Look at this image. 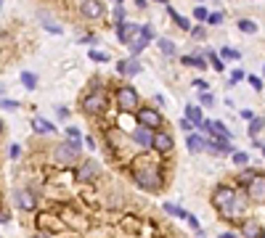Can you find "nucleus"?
Segmentation results:
<instances>
[{
	"label": "nucleus",
	"instance_id": "15",
	"mask_svg": "<svg viewBox=\"0 0 265 238\" xmlns=\"http://www.w3.org/2000/svg\"><path fill=\"white\" fill-rule=\"evenodd\" d=\"M244 209H247L244 198H241V196H236V201H233V204L228 206V209L223 212V217H225V220H239L241 214H244Z\"/></svg>",
	"mask_w": 265,
	"mask_h": 238
},
{
	"label": "nucleus",
	"instance_id": "41",
	"mask_svg": "<svg viewBox=\"0 0 265 238\" xmlns=\"http://www.w3.org/2000/svg\"><path fill=\"white\" fill-rule=\"evenodd\" d=\"M220 21H223V13H209L207 24H220Z\"/></svg>",
	"mask_w": 265,
	"mask_h": 238
},
{
	"label": "nucleus",
	"instance_id": "8",
	"mask_svg": "<svg viewBox=\"0 0 265 238\" xmlns=\"http://www.w3.org/2000/svg\"><path fill=\"white\" fill-rule=\"evenodd\" d=\"M106 109V98H104V93H90V95H85V101H82V111L85 114H101Z\"/></svg>",
	"mask_w": 265,
	"mask_h": 238
},
{
	"label": "nucleus",
	"instance_id": "44",
	"mask_svg": "<svg viewBox=\"0 0 265 238\" xmlns=\"http://www.w3.org/2000/svg\"><path fill=\"white\" fill-rule=\"evenodd\" d=\"M80 43H85V45H96V43H98V37L88 35V37H85V40H80Z\"/></svg>",
	"mask_w": 265,
	"mask_h": 238
},
{
	"label": "nucleus",
	"instance_id": "34",
	"mask_svg": "<svg viewBox=\"0 0 265 238\" xmlns=\"http://www.w3.org/2000/svg\"><path fill=\"white\" fill-rule=\"evenodd\" d=\"M194 88L201 90V93H207V90H209V82H204V80L199 77V80H194Z\"/></svg>",
	"mask_w": 265,
	"mask_h": 238
},
{
	"label": "nucleus",
	"instance_id": "13",
	"mask_svg": "<svg viewBox=\"0 0 265 238\" xmlns=\"http://www.w3.org/2000/svg\"><path fill=\"white\" fill-rule=\"evenodd\" d=\"M93 178H98V164L93 162V159H88V162L80 164V170H77V180L80 183H88Z\"/></svg>",
	"mask_w": 265,
	"mask_h": 238
},
{
	"label": "nucleus",
	"instance_id": "31",
	"mask_svg": "<svg viewBox=\"0 0 265 238\" xmlns=\"http://www.w3.org/2000/svg\"><path fill=\"white\" fill-rule=\"evenodd\" d=\"M0 109H5V111H16V109H19V103H16V101H8V98H3V101H0Z\"/></svg>",
	"mask_w": 265,
	"mask_h": 238
},
{
	"label": "nucleus",
	"instance_id": "1",
	"mask_svg": "<svg viewBox=\"0 0 265 238\" xmlns=\"http://www.w3.org/2000/svg\"><path fill=\"white\" fill-rule=\"evenodd\" d=\"M132 178H135V183L141 186L143 190H159L162 186V175L154 164H135V172H132Z\"/></svg>",
	"mask_w": 265,
	"mask_h": 238
},
{
	"label": "nucleus",
	"instance_id": "24",
	"mask_svg": "<svg viewBox=\"0 0 265 238\" xmlns=\"http://www.w3.org/2000/svg\"><path fill=\"white\" fill-rule=\"evenodd\" d=\"M204 58H209V61H212V69H215V72H225V64L220 61V56H217V53H212V50H209Z\"/></svg>",
	"mask_w": 265,
	"mask_h": 238
},
{
	"label": "nucleus",
	"instance_id": "21",
	"mask_svg": "<svg viewBox=\"0 0 265 238\" xmlns=\"http://www.w3.org/2000/svg\"><path fill=\"white\" fill-rule=\"evenodd\" d=\"M167 13H170V16H173V19H175V24H178V27H181V29H186V32H191V24H189V19H183V16H181V13H178L175 8H170V5H167Z\"/></svg>",
	"mask_w": 265,
	"mask_h": 238
},
{
	"label": "nucleus",
	"instance_id": "32",
	"mask_svg": "<svg viewBox=\"0 0 265 238\" xmlns=\"http://www.w3.org/2000/svg\"><path fill=\"white\" fill-rule=\"evenodd\" d=\"M66 135H69V141H74V143H80V138H82V133L77 127H66Z\"/></svg>",
	"mask_w": 265,
	"mask_h": 238
},
{
	"label": "nucleus",
	"instance_id": "48",
	"mask_svg": "<svg viewBox=\"0 0 265 238\" xmlns=\"http://www.w3.org/2000/svg\"><path fill=\"white\" fill-rule=\"evenodd\" d=\"M35 238H48V236H45V233H40V236H35Z\"/></svg>",
	"mask_w": 265,
	"mask_h": 238
},
{
	"label": "nucleus",
	"instance_id": "7",
	"mask_svg": "<svg viewBox=\"0 0 265 238\" xmlns=\"http://www.w3.org/2000/svg\"><path fill=\"white\" fill-rule=\"evenodd\" d=\"M247 196L257 204H265V175H255L247 186Z\"/></svg>",
	"mask_w": 265,
	"mask_h": 238
},
{
	"label": "nucleus",
	"instance_id": "6",
	"mask_svg": "<svg viewBox=\"0 0 265 238\" xmlns=\"http://www.w3.org/2000/svg\"><path fill=\"white\" fill-rule=\"evenodd\" d=\"M138 125L149 127V130H157L162 125V114L157 109H151V106H143V109H138Z\"/></svg>",
	"mask_w": 265,
	"mask_h": 238
},
{
	"label": "nucleus",
	"instance_id": "22",
	"mask_svg": "<svg viewBox=\"0 0 265 238\" xmlns=\"http://www.w3.org/2000/svg\"><path fill=\"white\" fill-rule=\"evenodd\" d=\"M162 209H165L167 214H173V217L189 220V212H186V209H181V206H175V204H165V206H162Z\"/></svg>",
	"mask_w": 265,
	"mask_h": 238
},
{
	"label": "nucleus",
	"instance_id": "17",
	"mask_svg": "<svg viewBox=\"0 0 265 238\" xmlns=\"http://www.w3.org/2000/svg\"><path fill=\"white\" fill-rule=\"evenodd\" d=\"M186 145H189V151H191V153H197V151H201V148H207V138H201V135H197V133H191L189 138H186Z\"/></svg>",
	"mask_w": 265,
	"mask_h": 238
},
{
	"label": "nucleus",
	"instance_id": "39",
	"mask_svg": "<svg viewBox=\"0 0 265 238\" xmlns=\"http://www.w3.org/2000/svg\"><path fill=\"white\" fill-rule=\"evenodd\" d=\"M197 58H199V56H183L181 64H183V66H197Z\"/></svg>",
	"mask_w": 265,
	"mask_h": 238
},
{
	"label": "nucleus",
	"instance_id": "54",
	"mask_svg": "<svg viewBox=\"0 0 265 238\" xmlns=\"http://www.w3.org/2000/svg\"><path fill=\"white\" fill-rule=\"evenodd\" d=\"M85 3H88V0H85Z\"/></svg>",
	"mask_w": 265,
	"mask_h": 238
},
{
	"label": "nucleus",
	"instance_id": "27",
	"mask_svg": "<svg viewBox=\"0 0 265 238\" xmlns=\"http://www.w3.org/2000/svg\"><path fill=\"white\" fill-rule=\"evenodd\" d=\"M159 50L162 53H167V56H173V53H175V43H170V40H165V37H159Z\"/></svg>",
	"mask_w": 265,
	"mask_h": 238
},
{
	"label": "nucleus",
	"instance_id": "14",
	"mask_svg": "<svg viewBox=\"0 0 265 238\" xmlns=\"http://www.w3.org/2000/svg\"><path fill=\"white\" fill-rule=\"evenodd\" d=\"M154 151H159V153L173 151V135L170 133H157L154 135Z\"/></svg>",
	"mask_w": 265,
	"mask_h": 238
},
{
	"label": "nucleus",
	"instance_id": "4",
	"mask_svg": "<svg viewBox=\"0 0 265 238\" xmlns=\"http://www.w3.org/2000/svg\"><path fill=\"white\" fill-rule=\"evenodd\" d=\"M117 106H120L122 111H132L138 106V93H135V88H130V85H122V88H117Z\"/></svg>",
	"mask_w": 265,
	"mask_h": 238
},
{
	"label": "nucleus",
	"instance_id": "20",
	"mask_svg": "<svg viewBox=\"0 0 265 238\" xmlns=\"http://www.w3.org/2000/svg\"><path fill=\"white\" fill-rule=\"evenodd\" d=\"M186 119H189L191 125H197V127L204 122L201 119V109H197V106H189V109H186Z\"/></svg>",
	"mask_w": 265,
	"mask_h": 238
},
{
	"label": "nucleus",
	"instance_id": "42",
	"mask_svg": "<svg viewBox=\"0 0 265 238\" xmlns=\"http://www.w3.org/2000/svg\"><path fill=\"white\" fill-rule=\"evenodd\" d=\"M191 35L197 37V40H204V27H194V29H191Z\"/></svg>",
	"mask_w": 265,
	"mask_h": 238
},
{
	"label": "nucleus",
	"instance_id": "53",
	"mask_svg": "<svg viewBox=\"0 0 265 238\" xmlns=\"http://www.w3.org/2000/svg\"><path fill=\"white\" fill-rule=\"evenodd\" d=\"M0 5H3V0H0Z\"/></svg>",
	"mask_w": 265,
	"mask_h": 238
},
{
	"label": "nucleus",
	"instance_id": "37",
	"mask_svg": "<svg viewBox=\"0 0 265 238\" xmlns=\"http://www.w3.org/2000/svg\"><path fill=\"white\" fill-rule=\"evenodd\" d=\"M194 19H199V21H207V19H209L207 8H197V11H194Z\"/></svg>",
	"mask_w": 265,
	"mask_h": 238
},
{
	"label": "nucleus",
	"instance_id": "51",
	"mask_svg": "<svg viewBox=\"0 0 265 238\" xmlns=\"http://www.w3.org/2000/svg\"><path fill=\"white\" fill-rule=\"evenodd\" d=\"M0 135H3V122H0Z\"/></svg>",
	"mask_w": 265,
	"mask_h": 238
},
{
	"label": "nucleus",
	"instance_id": "36",
	"mask_svg": "<svg viewBox=\"0 0 265 238\" xmlns=\"http://www.w3.org/2000/svg\"><path fill=\"white\" fill-rule=\"evenodd\" d=\"M201 106H215V98H212V93H201Z\"/></svg>",
	"mask_w": 265,
	"mask_h": 238
},
{
	"label": "nucleus",
	"instance_id": "25",
	"mask_svg": "<svg viewBox=\"0 0 265 238\" xmlns=\"http://www.w3.org/2000/svg\"><path fill=\"white\" fill-rule=\"evenodd\" d=\"M233 164H236V167H247V164H249V153L233 151Z\"/></svg>",
	"mask_w": 265,
	"mask_h": 238
},
{
	"label": "nucleus",
	"instance_id": "9",
	"mask_svg": "<svg viewBox=\"0 0 265 238\" xmlns=\"http://www.w3.org/2000/svg\"><path fill=\"white\" fill-rule=\"evenodd\" d=\"M154 130H149V127H135L132 130V141L138 143V148H154Z\"/></svg>",
	"mask_w": 265,
	"mask_h": 238
},
{
	"label": "nucleus",
	"instance_id": "2",
	"mask_svg": "<svg viewBox=\"0 0 265 238\" xmlns=\"http://www.w3.org/2000/svg\"><path fill=\"white\" fill-rule=\"evenodd\" d=\"M80 156V143H74V141H66V143H61L56 151H53V159H56L59 164H74V159Z\"/></svg>",
	"mask_w": 265,
	"mask_h": 238
},
{
	"label": "nucleus",
	"instance_id": "43",
	"mask_svg": "<svg viewBox=\"0 0 265 238\" xmlns=\"http://www.w3.org/2000/svg\"><path fill=\"white\" fill-rule=\"evenodd\" d=\"M8 156H11V159H19V145H11V148H8Z\"/></svg>",
	"mask_w": 265,
	"mask_h": 238
},
{
	"label": "nucleus",
	"instance_id": "49",
	"mask_svg": "<svg viewBox=\"0 0 265 238\" xmlns=\"http://www.w3.org/2000/svg\"><path fill=\"white\" fill-rule=\"evenodd\" d=\"M260 148H263V156H265V143H263V145H260Z\"/></svg>",
	"mask_w": 265,
	"mask_h": 238
},
{
	"label": "nucleus",
	"instance_id": "29",
	"mask_svg": "<svg viewBox=\"0 0 265 238\" xmlns=\"http://www.w3.org/2000/svg\"><path fill=\"white\" fill-rule=\"evenodd\" d=\"M263 127H265V119H263V117H255L252 125H249V135H257Z\"/></svg>",
	"mask_w": 265,
	"mask_h": 238
},
{
	"label": "nucleus",
	"instance_id": "46",
	"mask_svg": "<svg viewBox=\"0 0 265 238\" xmlns=\"http://www.w3.org/2000/svg\"><path fill=\"white\" fill-rule=\"evenodd\" d=\"M241 117H244V119H255V117H252V111H249V109H241Z\"/></svg>",
	"mask_w": 265,
	"mask_h": 238
},
{
	"label": "nucleus",
	"instance_id": "12",
	"mask_svg": "<svg viewBox=\"0 0 265 238\" xmlns=\"http://www.w3.org/2000/svg\"><path fill=\"white\" fill-rule=\"evenodd\" d=\"M16 204H19V209H24V212H32L35 209V193L29 188H19L16 190Z\"/></svg>",
	"mask_w": 265,
	"mask_h": 238
},
{
	"label": "nucleus",
	"instance_id": "50",
	"mask_svg": "<svg viewBox=\"0 0 265 238\" xmlns=\"http://www.w3.org/2000/svg\"><path fill=\"white\" fill-rule=\"evenodd\" d=\"M154 3H167V0H154Z\"/></svg>",
	"mask_w": 265,
	"mask_h": 238
},
{
	"label": "nucleus",
	"instance_id": "52",
	"mask_svg": "<svg viewBox=\"0 0 265 238\" xmlns=\"http://www.w3.org/2000/svg\"><path fill=\"white\" fill-rule=\"evenodd\" d=\"M260 238H265V233H263V236H260Z\"/></svg>",
	"mask_w": 265,
	"mask_h": 238
},
{
	"label": "nucleus",
	"instance_id": "5",
	"mask_svg": "<svg viewBox=\"0 0 265 238\" xmlns=\"http://www.w3.org/2000/svg\"><path fill=\"white\" fill-rule=\"evenodd\" d=\"M151 40H154V29H151V24H143V27H141V32L132 37V43H130L132 58H135L138 53H143V50H146V45H149Z\"/></svg>",
	"mask_w": 265,
	"mask_h": 238
},
{
	"label": "nucleus",
	"instance_id": "18",
	"mask_svg": "<svg viewBox=\"0 0 265 238\" xmlns=\"http://www.w3.org/2000/svg\"><path fill=\"white\" fill-rule=\"evenodd\" d=\"M32 130H35V133H40V135H48V133L56 130V125H51V122L43 119V117H35L32 119Z\"/></svg>",
	"mask_w": 265,
	"mask_h": 238
},
{
	"label": "nucleus",
	"instance_id": "3",
	"mask_svg": "<svg viewBox=\"0 0 265 238\" xmlns=\"http://www.w3.org/2000/svg\"><path fill=\"white\" fill-rule=\"evenodd\" d=\"M236 196H239V193H236V190H233L231 186H220V188H217L215 193H212V206L223 214L233 201H236Z\"/></svg>",
	"mask_w": 265,
	"mask_h": 238
},
{
	"label": "nucleus",
	"instance_id": "16",
	"mask_svg": "<svg viewBox=\"0 0 265 238\" xmlns=\"http://www.w3.org/2000/svg\"><path fill=\"white\" fill-rule=\"evenodd\" d=\"M82 13L88 19H101V16H104V3H98V0H88V3H82Z\"/></svg>",
	"mask_w": 265,
	"mask_h": 238
},
{
	"label": "nucleus",
	"instance_id": "40",
	"mask_svg": "<svg viewBox=\"0 0 265 238\" xmlns=\"http://www.w3.org/2000/svg\"><path fill=\"white\" fill-rule=\"evenodd\" d=\"M45 24V29H48V32H53V35H61V27L59 24H51V21H43Z\"/></svg>",
	"mask_w": 265,
	"mask_h": 238
},
{
	"label": "nucleus",
	"instance_id": "47",
	"mask_svg": "<svg viewBox=\"0 0 265 238\" xmlns=\"http://www.w3.org/2000/svg\"><path fill=\"white\" fill-rule=\"evenodd\" d=\"M220 238H233L231 233H220Z\"/></svg>",
	"mask_w": 265,
	"mask_h": 238
},
{
	"label": "nucleus",
	"instance_id": "33",
	"mask_svg": "<svg viewBox=\"0 0 265 238\" xmlns=\"http://www.w3.org/2000/svg\"><path fill=\"white\" fill-rule=\"evenodd\" d=\"M247 82H249V85H252L255 90H263V82H260V77H255V74H249V77H247Z\"/></svg>",
	"mask_w": 265,
	"mask_h": 238
},
{
	"label": "nucleus",
	"instance_id": "11",
	"mask_svg": "<svg viewBox=\"0 0 265 238\" xmlns=\"http://www.w3.org/2000/svg\"><path fill=\"white\" fill-rule=\"evenodd\" d=\"M117 72H120L122 77H135L138 72H141V61H135V58H122V61H117Z\"/></svg>",
	"mask_w": 265,
	"mask_h": 238
},
{
	"label": "nucleus",
	"instance_id": "35",
	"mask_svg": "<svg viewBox=\"0 0 265 238\" xmlns=\"http://www.w3.org/2000/svg\"><path fill=\"white\" fill-rule=\"evenodd\" d=\"M125 21V8L122 5H117V11H114V24H122Z\"/></svg>",
	"mask_w": 265,
	"mask_h": 238
},
{
	"label": "nucleus",
	"instance_id": "55",
	"mask_svg": "<svg viewBox=\"0 0 265 238\" xmlns=\"http://www.w3.org/2000/svg\"><path fill=\"white\" fill-rule=\"evenodd\" d=\"M263 72H265V69H263Z\"/></svg>",
	"mask_w": 265,
	"mask_h": 238
},
{
	"label": "nucleus",
	"instance_id": "23",
	"mask_svg": "<svg viewBox=\"0 0 265 238\" xmlns=\"http://www.w3.org/2000/svg\"><path fill=\"white\" fill-rule=\"evenodd\" d=\"M21 82H24V88H27V90H35V88H37V74L24 72V74H21Z\"/></svg>",
	"mask_w": 265,
	"mask_h": 238
},
{
	"label": "nucleus",
	"instance_id": "45",
	"mask_svg": "<svg viewBox=\"0 0 265 238\" xmlns=\"http://www.w3.org/2000/svg\"><path fill=\"white\" fill-rule=\"evenodd\" d=\"M181 127L186 130V133H191V127H194V125H191V122H189V119H181Z\"/></svg>",
	"mask_w": 265,
	"mask_h": 238
},
{
	"label": "nucleus",
	"instance_id": "10",
	"mask_svg": "<svg viewBox=\"0 0 265 238\" xmlns=\"http://www.w3.org/2000/svg\"><path fill=\"white\" fill-rule=\"evenodd\" d=\"M138 32H141V27H138V24H130V21H122V24H117V40L125 43V45H130L132 37H135Z\"/></svg>",
	"mask_w": 265,
	"mask_h": 238
},
{
	"label": "nucleus",
	"instance_id": "26",
	"mask_svg": "<svg viewBox=\"0 0 265 238\" xmlns=\"http://www.w3.org/2000/svg\"><path fill=\"white\" fill-rule=\"evenodd\" d=\"M239 29H241V32H247V35H255L257 32V24H255V21H249V19H241L239 21Z\"/></svg>",
	"mask_w": 265,
	"mask_h": 238
},
{
	"label": "nucleus",
	"instance_id": "30",
	"mask_svg": "<svg viewBox=\"0 0 265 238\" xmlns=\"http://www.w3.org/2000/svg\"><path fill=\"white\" fill-rule=\"evenodd\" d=\"M220 58H228V61H239V50H233V48H220Z\"/></svg>",
	"mask_w": 265,
	"mask_h": 238
},
{
	"label": "nucleus",
	"instance_id": "19",
	"mask_svg": "<svg viewBox=\"0 0 265 238\" xmlns=\"http://www.w3.org/2000/svg\"><path fill=\"white\" fill-rule=\"evenodd\" d=\"M241 233H244L247 238H260V236H263V230H260V225H257L255 220H247V222H244V228H241Z\"/></svg>",
	"mask_w": 265,
	"mask_h": 238
},
{
	"label": "nucleus",
	"instance_id": "28",
	"mask_svg": "<svg viewBox=\"0 0 265 238\" xmlns=\"http://www.w3.org/2000/svg\"><path fill=\"white\" fill-rule=\"evenodd\" d=\"M90 61H96V64H106V61H109V53L93 48V50H90Z\"/></svg>",
	"mask_w": 265,
	"mask_h": 238
},
{
	"label": "nucleus",
	"instance_id": "38",
	"mask_svg": "<svg viewBox=\"0 0 265 238\" xmlns=\"http://www.w3.org/2000/svg\"><path fill=\"white\" fill-rule=\"evenodd\" d=\"M241 80H244V72H241V69H236V72L231 74V82H228V85H236V82H241Z\"/></svg>",
	"mask_w": 265,
	"mask_h": 238
}]
</instances>
